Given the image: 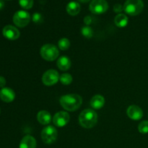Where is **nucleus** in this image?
Returning <instances> with one entry per match:
<instances>
[{"instance_id": "f257e3e1", "label": "nucleus", "mask_w": 148, "mask_h": 148, "mask_svg": "<svg viewBox=\"0 0 148 148\" xmlns=\"http://www.w3.org/2000/svg\"><path fill=\"white\" fill-rule=\"evenodd\" d=\"M59 103L66 111H75L81 106L82 98L77 94H68L61 97Z\"/></svg>"}, {"instance_id": "f03ea898", "label": "nucleus", "mask_w": 148, "mask_h": 148, "mask_svg": "<svg viewBox=\"0 0 148 148\" xmlns=\"http://www.w3.org/2000/svg\"><path fill=\"white\" fill-rule=\"evenodd\" d=\"M98 121V115L94 110L88 108L80 113L79 123L83 128L91 129L95 126Z\"/></svg>"}, {"instance_id": "7ed1b4c3", "label": "nucleus", "mask_w": 148, "mask_h": 148, "mask_svg": "<svg viewBox=\"0 0 148 148\" xmlns=\"http://www.w3.org/2000/svg\"><path fill=\"white\" fill-rule=\"evenodd\" d=\"M144 9L143 0H127L124 4V11L131 16L138 15Z\"/></svg>"}, {"instance_id": "20e7f679", "label": "nucleus", "mask_w": 148, "mask_h": 148, "mask_svg": "<svg viewBox=\"0 0 148 148\" xmlns=\"http://www.w3.org/2000/svg\"><path fill=\"white\" fill-rule=\"evenodd\" d=\"M40 53L43 59L49 62H52L59 57V51L54 45L45 44L40 48Z\"/></svg>"}, {"instance_id": "39448f33", "label": "nucleus", "mask_w": 148, "mask_h": 148, "mask_svg": "<svg viewBox=\"0 0 148 148\" xmlns=\"http://www.w3.org/2000/svg\"><path fill=\"white\" fill-rule=\"evenodd\" d=\"M58 132L56 129L52 126H47L41 132V139L46 144L50 145L54 143L57 139Z\"/></svg>"}, {"instance_id": "423d86ee", "label": "nucleus", "mask_w": 148, "mask_h": 148, "mask_svg": "<svg viewBox=\"0 0 148 148\" xmlns=\"http://www.w3.org/2000/svg\"><path fill=\"white\" fill-rule=\"evenodd\" d=\"M30 21V14L24 10H19L16 12L13 16V23L19 27H25L29 24Z\"/></svg>"}, {"instance_id": "0eeeda50", "label": "nucleus", "mask_w": 148, "mask_h": 148, "mask_svg": "<svg viewBox=\"0 0 148 148\" xmlns=\"http://www.w3.org/2000/svg\"><path fill=\"white\" fill-rule=\"evenodd\" d=\"M89 9L93 14H101L108 10V4L106 0H92Z\"/></svg>"}, {"instance_id": "6e6552de", "label": "nucleus", "mask_w": 148, "mask_h": 148, "mask_svg": "<svg viewBox=\"0 0 148 148\" xmlns=\"http://www.w3.org/2000/svg\"><path fill=\"white\" fill-rule=\"evenodd\" d=\"M59 73L54 69H49L44 72L42 77V82L46 86H51L57 83L59 80Z\"/></svg>"}, {"instance_id": "1a4fd4ad", "label": "nucleus", "mask_w": 148, "mask_h": 148, "mask_svg": "<svg viewBox=\"0 0 148 148\" xmlns=\"http://www.w3.org/2000/svg\"><path fill=\"white\" fill-rule=\"evenodd\" d=\"M53 123L56 127H64L69 123L70 116L66 111H59L55 114L53 117Z\"/></svg>"}, {"instance_id": "9d476101", "label": "nucleus", "mask_w": 148, "mask_h": 148, "mask_svg": "<svg viewBox=\"0 0 148 148\" xmlns=\"http://www.w3.org/2000/svg\"><path fill=\"white\" fill-rule=\"evenodd\" d=\"M3 36L6 38L7 39L10 40H14L19 38L20 36V31L17 28L12 25H6L5 27L3 28L2 30Z\"/></svg>"}, {"instance_id": "9b49d317", "label": "nucleus", "mask_w": 148, "mask_h": 148, "mask_svg": "<svg viewBox=\"0 0 148 148\" xmlns=\"http://www.w3.org/2000/svg\"><path fill=\"white\" fill-rule=\"evenodd\" d=\"M127 114L128 117L134 121L140 120L143 116V111L140 107L136 105H132L127 108Z\"/></svg>"}, {"instance_id": "f8f14e48", "label": "nucleus", "mask_w": 148, "mask_h": 148, "mask_svg": "<svg viewBox=\"0 0 148 148\" xmlns=\"http://www.w3.org/2000/svg\"><path fill=\"white\" fill-rule=\"evenodd\" d=\"M15 98V93L11 88H4L0 91V98L5 103H10L13 101Z\"/></svg>"}, {"instance_id": "ddd939ff", "label": "nucleus", "mask_w": 148, "mask_h": 148, "mask_svg": "<svg viewBox=\"0 0 148 148\" xmlns=\"http://www.w3.org/2000/svg\"><path fill=\"white\" fill-rule=\"evenodd\" d=\"M90 103L93 109L99 110L105 105V98L101 95H95L91 98Z\"/></svg>"}, {"instance_id": "4468645a", "label": "nucleus", "mask_w": 148, "mask_h": 148, "mask_svg": "<svg viewBox=\"0 0 148 148\" xmlns=\"http://www.w3.org/2000/svg\"><path fill=\"white\" fill-rule=\"evenodd\" d=\"M36 140L30 135H26L22 139L20 143V148H36Z\"/></svg>"}, {"instance_id": "2eb2a0df", "label": "nucleus", "mask_w": 148, "mask_h": 148, "mask_svg": "<svg viewBox=\"0 0 148 148\" xmlns=\"http://www.w3.org/2000/svg\"><path fill=\"white\" fill-rule=\"evenodd\" d=\"M56 66L60 70L67 71L71 67V60L66 56H62L57 59Z\"/></svg>"}, {"instance_id": "dca6fc26", "label": "nucleus", "mask_w": 148, "mask_h": 148, "mask_svg": "<svg viewBox=\"0 0 148 148\" xmlns=\"http://www.w3.org/2000/svg\"><path fill=\"white\" fill-rule=\"evenodd\" d=\"M37 119L40 124L47 125L51 121V116L50 113L46 111H40L38 113Z\"/></svg>"}, {"instance_id": "f3484780", "label": "nucleus", "mask_w": 148, "mask_h": 148, "mask_svg": "<svg viewBox=\"0 0 148 148\" xmlns=\"http://www.w3.org/2000/svg\"><path fill=\"white\" fill-rule=\"evenodd\" d=\"M66 9L68 14L72 16H75L80 12V5L77 1H72L68 3Z\"/></svg>"}, {"instance_id": "a211bd4d", "label": "nucleus", "mask_w": 148, "mask_h": 148, "mask_svg": "<svg viewBox=\"0 0 148 148\" xmlns=\"http://www.w3.org/2000/svg\"><path fill=\"white\" fill-rule=\"evenodd\" d=\"M129 19L128 17H127V15L124 14H118L114 18V23H115L116 25L119 27H126L128 24Z\"/></svg>"}, {"instance_id": "6ab92c4d", "label": "nucleus", "mask_w": 148, "mask_h": 148, "mask_svg": "<svg viewBox=\"0 0 148 148\" xmlns=\"http://www.w3.org/2000/svg\"><path fill=\"white\" fill-rule=\"evenodd\" d=\"M58 46L62 51L67 50L70 46V42H69V39L66 38H62L58 42Z\"/></svg>"}, {"instance_id": "aec40b11", "label": "nucleus", "mask_w": 148, "mask_h": 148, "mask_svg": "<svg viewBox=\"0 0 148 148\" xmlns=\"http://www.w3.org/2000/svg\"><path fill=\"white\" fill-rule=\"evenodd\" d=\"M59 81L61 83L64 85H68L72 83V77L70 74L64 73L62 75L59 77Z\"/></svg>"}, {"instance_id": "412c9836", "label": "nucleus", "mask_w": 148, "mask_h": 148, "mask_svg": "<svg viewBox=\"0 0 148 148\" xmlns=\"http://www.w3.org/2000/svg\"><path fill=\"white\" fill-rule=\"evenodd\" d=\"M81 33H82V36L84 37L87 38H90L92 36V34H93L92 29L88 25H85L82 27V30H81Z\"/></svg>"}, {"instance_id": "4be33fe9", "label": "nucleus", "mask_w": 148, "mask_h": 148, "mask_svg": "<svg viewBox=\"0 0 148 148\" xmlns=\"http://www.w3.org/2000/svg\"><path fill=\"white\" fill-rule=\"evenodd\" d=\"M138 130L141 134L148 133V121H143L138 126Z\"/></svg>"}, {"instance_id": "5701e85b", "label": "nucleus", "mask_w": 148, "mask_h": 148, "mask_svg": "<svg viewBox=\"0 0 148 148\" xmlns=\"http://www.w3.org/2000/svg\"><path fill=\"white\" fill-rule=\"evenodd\" d=\"M19 4L23 8L29 10L33 5V0H19Z\"/></svg>"}, {"instance_id": "b1692460", "label": "nucleus", "mask_w": 148, "mask_h": 148, "mask_svg": "<svg viewBox=\"0 0 148 148\" xmlns=\"http://www.w3.org/2000/svg\"><path fill=\"white\" fill-rule=\"evenodd\" d=\"M32 20L36 24H39V23H41L43 22V16L41 14L38 12H36L33 14V17H32Z\"/></svg>"}, {"instance_id": "393cba45", "label": "nucleus", "mask_w": 148, "mask_h": 148, "mask_svg": "<svg viewBox=\"0 0 148 148\" xmlns=\"http://www.w3.org/2000/svg\"><path fill=\"white\" fill-rule=\"evenodd\" d=\"M124 10V6L121 5V4H116L114 6V11L116 13L121 12Z\"/></svg>"}, {"instance_id": "a878e982", "label": "nucleus", "mask_w": 148, "mask_h": 148, "mask_svg": "<svg viewBox=\"0 0 148 148\" xmlns=\"http://www.w3.org/2000/svg\"><path fill=\"white\" fill-rule=\"evenodd\" d=\"M84 22L86 24V25H89L91 23H92V18H91L90 16H86V17L84 18Z\"/></svg>"}, {"instance_id": "bb28decb", "label": "nucleus", "mask_w": 148, "mask_h": 148, "mask_svg": "<svg viewBox=\"0 0 148 148\" xmlns=\"http://www.w3.org/2000/svg\"><path fill=\"white\" fill-rule=\"evenodd\" d=\"M6 85V79L4 77L0 76V88H4Z\"/></svg>"}, {"instance_id": "cd10ccee", "label": "nucleus", "mask_w": 148, "mask_h": 148, "mask_svg": "<svg viewBox=\"0 0 148 148\" xmlns=\"http://www.w3.org/2000/svg\"><path fill=\"white\" fill-rule=\"evenodd\" d=\"M4 6V1H3L2 0H0V10H1V9H3Z\"/></svg>"}, {"instance_id": "c85d7f7f", "label": "nucleus", "mask_w": 148, "mask_h": 148, "mask_svg": "<svg viewBox=\"0 0 148 148\" xmlns=\"http://www.w3.org/2000/svg\"><path fill=\"white\" fill-rule=\"evenodd\" d=\"M78 1H80V2H82V3H86V2H88L90 0H78Z\"/></svg>"}, {"instance_id": "c756f323", "label": "nucleus", "mask_w": 148, "mask_h": 148, "mask_svg": "<svg viewBox=\"0 0 148 148\" xmlns=\"http://www.w3.org/2000/svg\"><path fill=\"white\" fill-rule=\"evenodd\" d=\"M0 113H1V111H0Z\"/></svg>"}]
</instances>
